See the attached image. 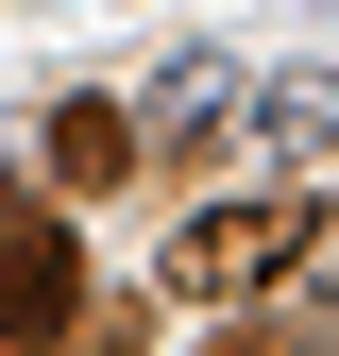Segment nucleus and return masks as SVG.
I'll return each instance as SVG.
<instances>
[{"label":"nucleus","mask_w":339,"mask_h":356,"mask_svg":"<svg viewBox=\"0 0 339 356\" xmlns=\"http://www.w3.org/2000/svg\"><path fill=\"white\" fill-rule=\"evenodd\" d=\"M306 254H322V204L306 187H254V204H204L187 238H170V289H187V305H238V289L306 272Z\"/></svg>","instance_id":"nucleus-1"},{"label":"nucleus","mask_w":339,"mask_h":356,"mask_svg":"<svg viewBox=\"0 0 339 356\" xmlns=\"http://www.w3.org/2000/svg\"><path fill=\"white\" fill-rule=\"evenodd\" d=\"M85 323V238L51 204H0V356H34V339H68Z\"/></svg>","instance_id":"nucleus-2"},{"label":"nucleus","mask_w":339,"mask_h":356,"mask_svg":"<svg viewBox=\"0 0 339 356\" xmlns=\"http://www.w3.org/2000/svg\"><path fill=\"white\" fill-rule=\"evenodd\" d=\"M136 170V119L119 102H51V187H119Z\"/></svg>","instance_id":"nucleus-3"},{"label":"nucleus","mask_w":339,"mask_h":356,"mask_svg":"<svg viewBox=\"0 0 339 356\" xmlns=\"http://www.w3.org/2000/svg\"><path fill=\"white\" fill-rule=\"evenodd\" d=\"M254 119H272V153H306V136H339V85H272Z\"/></svg>","instance_id":"nucleus-4"},{"label":"nucleus","mask_w":339,"mask_h":356,"mask_svg":"<svg viewBox=\"0 0 339 356\" xmlns=\"http://www.w3.org/2000/svg\"><path fill=\"white\" fill-rule=\"evenodd\" d=\"M238 356H272V339H238Z\"/></svg>","instance_id":"nucleus-5"}]
</instances>
